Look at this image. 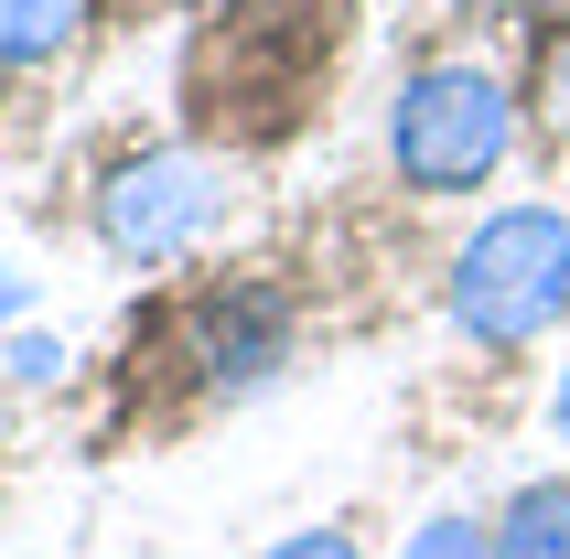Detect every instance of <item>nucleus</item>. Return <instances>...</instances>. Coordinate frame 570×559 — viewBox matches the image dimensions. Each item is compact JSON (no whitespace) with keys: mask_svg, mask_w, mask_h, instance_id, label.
<instances>
[{"mask_svg":"<svg viewBox=\"0 0 570 559\" xmlns=\"http://www.w3.org/2000/svg\"><path fill=\"white\" fill-rule=\"evenodd\" d=\"M495 559H570V473H539V484H517L495 506V528H484Z\"/></svg>","mask_w":570,"mask_h":559,"instance_id":"obj_5","label":"nucleus"},{"mask_svg":"<svg viewBox=\"0 0 570 559\" xmlns=\"http://www.w3.org/2000/svg\"><path fill=\"white\" fill-rule=\"evenodd\" d=\"M55 366H65L55 334H22V344H11V376H55Z\"/></svg>","mask_w":570,"mask_h":559,"instance_id":"obj_10","label":"nucleus"},{"mask_svg":"<svg viewBox=\"0 0 570 559\" xmlns=\"http://www.w3.org/2000/svg\"><path fill=\"white\" fill-rule=\"evenodd\" d=\"M517 151V97L495 65L474 55H431L399 76V108H387V161L410 194H484Z\"/></svg>","mask_w":570,"mask_h":559,"instance_id":"obj_1","label":"nucleus"},{"mask_svg":"<svg viewBox=\"0 0 570 559\" xmlns=\"http://www.w3.org/2000/svg\"><path fill=\"white\" fill-rule=\"evenodd\" d=\"M399 559H495V549H484V528H474V517H431V528H420Z\"/></svg>","mask_w":570,"mask_h":559,"instance_id":"obj_8","label":"nucleus"},{"mask_svg":"<svg viewBox=\"0 0 570 559\" xmlns=\"http://www.w3.org/2000/svg\"><path fill=\"white\" fill-rule=\"evenodd\" d=\"M11 312H22V280H11V269H0V323H11Z\"/></svg>","mask_w":570,"mask_h":559,"instance_id":"obj_12","label":"nucleus"},{"mask_svg":"<svg viewBox=\"0 0 570 559\" xmlns=\"http://www.w3.org/2000/svg\"><path fill=\"white\" fill-rule=\"evenodd\" d=\"M258 559H366L345 528H302V538H281V549H258Z\"/></svg>","mask_w":570,"mask_h":559,"instance_id":"obj_9","label":"nucleus"},{"mask_svg":"<svg viewBox=\"0 0 570 559\" xmlns=\"http://www.w3.org/2000/svg\"><path fill=\"white\" fill-rule=\"evenodd\" d=\"M549 431L570 441V366H560V388H549Z\"/></svg>","mask_w":570,"mask_h":559,"instance_id":"obj_11","label":"nucleus"},{"mask_svg":"<svg viewBox=\"0 0 570 559\" xmlns=\"http://www.w3.org/2000/svg\"><path fill=\"white\" fill-rule=\"evenodd\" d=\"M528 108L570 140V32H549V43H539V97H528Z\"/></svg>","mask_w":570,"mask_h":559,"instance_id":"obj_7","label":"nucleus"},{"mask_svg":"<svg viewBox=\"0 0 570 559\" xmlns=\"http://www.w3.org/2000/svg\"><path fill=\"white\" fill-rule=\"evenodd\" d=\"M226 205H237V173L205 151H140L108 173L97 194V248L129 258V269H161V258H184L194 237H216Z\"/></svg>","mask_w":570,"mask_h":559,"instance_id":"obj_3","label":"nucleus"},{"mask_svg":"<svg viewBox=\"0 0 570 559\" xmlns=\"http://www.w3.org/2000/svg\"><path fill=\"white\" fill-rule=\"evenodd\" d=\"M281 355H291V302L269 280H226V291L194 302V366L216 388H258Z\"/></svg>","mask_w":570,"mask_h":559,"instance_id":"obj_4","label":"nucleus"},{"mask_svg":"<svg viewBox=\"0 0 570 559\" xmlns=\"http://www.w3.org/2000/svg\"><path fill=\"white\" fill-rule=\"evenodd\" d=\"M442 302H452V323L474 344H495V355L539 344L570 312V216L560 205H495V216L452 248Z\"/></svg>","mask_w":570,"mask_h":559,"instance_id":"obj_2","label":"nucleus"},{"mask_svg":"<svg viewBox=\"0 0 570 559\" xmlns=\"http://www.w3.org/2000/svg\"><path fill=\"white\" fill-rule=\"evenodd\" d=\"M87 22L97 0H0V65H55Z\"/></svg>","mask_w":570,"mask_h":559,"instance_id":"obj_6","label":"nucleus"}]
</instances>
